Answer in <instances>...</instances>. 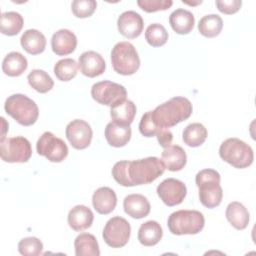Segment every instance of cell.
<instances>
[{
	"label": "cell",
	"mask_w": 256,
	"mask_h": 256,
	"mask_svg": "<svg viewBox=\"0 0 256 256\" xmlns=\"http://www.w3.org/2000/svg\"><path fill=\"white\" fill-rule=\"evenodd\" d=\"M136 111V105L133 103V101L125 99L124 101L111 107L110 116L113 122L123 126H130L135 118Z\"/></svg>",
	"instance_id": "obj_24"
},
{
	"label": "cell",
	"mask_w": 256,
	"mask_h": 256,
	"mask_svg": "<svg viewBox=\"0 0 256 256\" xmlns=\"http://www.w3.org/2000/svg\"><path fill=\"white\" fill-rule=\"evenodd\" d=\"M138 6L145 12L151 13L161 10H167L173 4L171 0H138Z\"/></svg>",
	"instance_id": "obj_37"
},
{
	"label": "cell",
	"mask_w": 256,
	"mask_h": 256,
	"mask_svg": "<svg viewBox=\"0 0 256 256\" xmlns=\"http://www.w3.org/2000/svg\"><path fill=\"white\" fill-rule=\"evenodd\" d=\"M118 31L128 39H134L143 31L144 22L141 15L135 11H125L120 14L117 20Z\"/></svg>",
	"instance_id": "obj_14"
},
{
	"label": "cell",
	"mask_w": 256,
	"mask_h": 256,
	"mask_svg": "<svg viewBox=\"0 0 256 256\" xmlns=\"http://www.w3.org/2000/svg\"><path fill=\"white\" fill-rule=\"evenodd\" d=\"M24 20L20 13L9 11L1 14L0 29L2 34L7 36L17 35L23 28Z\"/></svg>",
	"instance_id": "obj_29"
},
{
	"label": "cell",
	"mask_w": 256,
	"mask_h": 256,
	"mask_svg": "<svg viewBox=\"0 0 256 256\" xmlns=\"http://www.w3.org/2000/svg\"><path fill=\"white\" fill-rule=\"evenodd\" d=\"M161 160L166 169L176 172L182 170L186 165L187 155L181 146L171 144L164 148L161 154Z\"/></svg>",
	"instance_id": "obj_19"
},
{
	"label": "cell",
	"mask_w": 256,
	"mask_h": 256,
	"mask_svg": "<svg viewBox=\"0 0 256 256\" xmlns=\"http://www.w3.org/2000/svg\"><path fill=\"white\" fill-rule=\"evenodd\" d=\"M192 111V103L187 98L176 96L151 111V117L157 127L169 129L188 119Z\"/></svg>",
	"instance_id": "obj_2"
},
{
	"label": "cell",
	"mask_w": 256,
	"mask_h": 256,
	"mask_svg": "<svg viewBox=\"0 0 256 256\" xmlns=\"http://www.w3.org/2000/svg\"><path fill=\"white\" fill-rule=\"evenodd\" d=\"M156 137H157V140H158V143L161 147L163 148H166L168 147L169 145H171V142L173 140V134L172 132L169 130V129H166V128H161L157 134H156Z\"/></svg>",
	"instance_id": "obj_40"
},
{
	"label": "cell",
	"mask_w": 256,
	"mask_h": 256,
	"mask_svg": "<svg viewBox=\"0 0 256 256\" xmlns=\"http://www.w3.org/2000/svg\"><path fill=\"white\" fill-rule=\"evenodd\" d=\"M78 63L72 58H64L56 62L54 66V74L60 81H70L78 71Z\"/></svg>",
	"instance_id": "obj_33"
},
{
	"label": "cell",
	"mask_w": 256,
	"mask_h": 256,
	"mask_svg": "<svg viewBox=\"0 0 256 256\" xmlns=\"http://www.w3.org/2000/svg\"><path fill=\"white\" fill-rule=\"evenodd\" d=\"M157 194L165 205L172 207L183 202L187 194V188L182 181L167 178L157 186Z\"/></svg>",
	"instance_id": "obj_12"
},
{
	"label": "cell",
	"mask_w": 256,
	"mask_h": 256,
	"mask_svg": "<svg viewBox=\"0 0 256 256\" xmlns=\"http://www.w3.org/2000/svg\"><path fill=\"white\" fill-rule=\"evenodd\" d=\"M205 219L197 210H178L170 214L167 220L169 231L174 235H194L202 231Z\"/></svg>",
	"instance_id": "obj_5"
},
{
	"label": "cell",
	"mask_w": 256,
	"mask_h": 256,
	"mask_svg": "<svg viewBox=\"0 0 256 256\" xmlns=\"http://www.w3.org/2000/svg\"><path fill=\"white\" fill-rule=\"evenodd\" d=\"M241 0H217L216 6L218 10L224 14H234L241 8Z\"/></svg>",
	"instance_id": "obj_39"
},
{
	"label": "cell",
	"mask_w": 256,
	"mask_h": 256,
	"mask_svg": "<svg viewBox=\"0 0 256 256\" xmlns=\"http://www.w3.org/2000/svg\"><path fill=\"white\" fill-rule=\"evenodd\" d=\"M225 215L228 222L237 230H243L249 224V212L240 202L233 201L229 203Z\"/></svg>",
	"instance_id": "obj_25"
},
{
	"label": "cell",
	"mask_w": 256,
	"mask_h": 256,
	"mask_svg": "<svg viewBox=\"0 0 256 256\" xmlns=\"http://www.w3.org/2000/svg\"><path fill=\"white\" fill-rule=\"evenodd\" d=\"M145 39L147 43L152 47H160L167 42L168 32L163 25L159 23H153L146 28Z\"/></svg>",
	"instance_id": "obj_34"
},
{
	"label": "cell",
	"mask_w": 256,
	"mask_h": 256,
	"mask_svg": "<svg viewBox=\"0 0 256 256\" xmlns=\"http://www.w3.org/2000/svg\"><path fill=\"white\" fill-rule=\"evenodd\" d=\"M27 80L29 85L39 93H47L54 86V81L50 75L44 70L40 69L32 70L28 74Z\"/></svg>",
	"instance_id": "obj_32"
},
{
	"label": "cell",
	"mask_w": 256,
	"mask_h": 256,
	"mask_svg": "<svg viewBox=\"0 0 256 256\" xmlns=\"http://www.w3.org/2000/svg\"><path fill=\"white\" fill-rule=\"evenodd\" d=\"M130 234V223L120 216L110 218L106 222L102 232L105 243L112 248H121L125 246L129 241Z\"/></svg>",
	"instance_id": "obj_9"
},
{
	"label": "cell",
	"mask_w": 256,
	"mask_h": 256,
	"mask_svg": "<svg viewBox=\"0 0 256 256\" xmlns=\"http://www.w3.org/2000/svg\"><path fill=\"white\" fill-rule=\"evenodd\" d=\"M92 204L94 209L99 214L107 215L111 213L116 207V193L109 187H100L93 193Z\"/></svg>",
	"instance_id": "obj_17"
},
{
	"label": "cell",
	"mask_w": 256,
	"mask_h": 256,
	"mask_svg": "<svg viewBox=\"0 0 256 256\" xmlns=\"http://www.w3.org/2000/svg\"><path fill=\"white\" fill-rule=\"evenodd\" d=\"M66 137L71 146L75 149H86L92 140V128L82 119H75L69 122L66 126Z\"/></svg>",
	"instance_id": "obj_13"
},
{
	"label": "cell",
	"mask_w": 256,
	"mask_h": 256,
	"mask_svg": "<svg viewBox=\"0 0 256 256\" xmlns=\"http://www.w3.org/2000/svg\"><path fill=\"white\" fill-rule=\"evenodd\" d=\"M165 166L157 157H147L133 161L116 162L112 168L114 180L124 186L132 187L152 183L165 171Z\"/></svg>",
	"instance_id": "obj_1"
},
{
	"label": "cell",
	"mask_w": 256,
	"mask_h": 256,
	"mask_svg": "<svg viewBox=\"0 0 256 256\" xmlns=\"http://www.w3.org/2000/svg\"><path fill=\"white\" fill-rule=\"evenodd\" d=\"M111 63L115 72L121 75H132L140 67V58L133 44L127 41L118 42L111 51Z\"/></svg>",
	"instance_id": "obj_7"
},
{
	"label": "cell",
	"mask_w": 256,
	"mask_h": 256,
	"mask_svg": "<svg viewBox=\"0 0 256 256\" xmlns=\"http://www.w3.org/2000/svg\"><path fill=\"white\" fill-rule=\"evenodd\" d=\"M27 59L20 52L8 53L2 62L3 72L10 77H17L22 75L27 69Z\"/></svg>",
	"instance_id": "obj_27"
},
{
	"label": "cell",
	"mask_w": 256,
	"mask_h": 256,
	"mask_svg": "<svg viewBox=\"0 0 256 256\" xmlns=\"http://www.w3.org/2000/svg\"><path fill=\"white\" fill-rule=\"evenodd\" d=\"M20 43L27 53L38 55L45 50L46 38L39 30L28 29L22 34Z\"/></svg>",
	"instance_id": "obj_23"
},
{
	"label": "cell",
	"mask_w": 256,
	"mask_h": 256,
	"mask_svg": "<svg viewBox=\"0 0 256 256\" xmlns=\"http://www.w3.org/2000/svg\"><path fill=\"white\" fill-rule=\"evenodd\" d=\"M97 2L95 0H74L71 4L73 14L77 18L90 17L96 10Z\"/></svg>",
	"instance_id": "obj_36"
},
{
	"label": "cell",
	"mask_w": 256,
	"mask_h": 256,
	"mask_svg": "<svg viewBox=\"0 0 256 256\" xmlns=\"http://www.w3.org/2000/svg\"><path fill=\"white\" fill-rule=\"evenodd\" d=\"M207 138V129L201 123H191L185 127L182 133L184 143L190 147L202 145Z\"/></svg>",
	"instance_id": "obj_30"
},
{
	"label": "cell",
	"mask_w": 256,
	"mask_h": 256,
	"mask_svg": "<svg viewBox=\"0 0 256 256\" xmlns=\"http://www.w3.org/2000/svg\"><path fill=\"white\" fill-rule=\"evenodd\" d=\"M68 224L75 231H83L91 227L94 215L85 205H76L68 213Z\"/></svg>",
	"instance_id": "obj_20"
},
{
	"label": "cell",
	"mask_w": 256,
	"mask_h": 256,
	"mask_svg": "<svg viewBox=\"0 0 256 256\" xmlns=\"http://www.w3.org/2000/svg\"><path fill=\"white\" fill-rule=\"evenodd\" d=\"M223 28V20L217 14H209L203 16L198 23V31L207 38L216 37Z\"/></svg>",
	"instance_id": "obj_31"
},
{
	"label": "cell",
	"mask_w": 256,
	"mask_h": 256,
	"mask_svg": "<svg viewBox=\"0 0 256 256\" xmlns=\"http://www.w3.org/2000/svg\"><path fill=\"white\" fill-rule=\"evenodd\" d=\"M37 153L46 157L50 162H62L68 155V147L66 143L56 137L53 133L46 131L38 139L36 143Z\"/></svg>",
	"instance_id": "obj_11"
},
{
	"label": "cell",
	"mask_w": 256,
	"mask_h": 256,
	"mask_svg": "<svg viewBox=\"0 0 256 256\" xmlns=\"http://www.w3.org/2000/svg\"><path fill=\"white\" fill-rule=\"evenodd\" d=\"M104 134L110 146L119 148L125 146L130 141L132 131L130 126L119 125L112 121L106 125Z\"/></svg>",
	"instance_id": "obj_21"
},
{
	"label": "cell",
	"mask_w": 256,
	"mask_h": 256,
	"mask_svg": "<svg viewBox=\"0 0 256 256\" xmlns=\"http://www.w3.org/2000/svg\"><path fill=\"white\" fill-rule=\"evenodd\" d=\"M160 127H157L155 123L152 120L151 117V111L146 112L141 117L140 123H139V131L140 133L145 137H153L156 136L157 132L160 130Z\"/></svg>",
	"instance_id": "obj_38"
},
{
	"label": "cell",
	"mask_w": 256,
	"mask_h": 256,
	"mask_svg": "<svg viewBox=\"0 0 256 256\" xmlns=\"http://www.w3.org/2000/svg\"><path fill=\"white\" fill-rule=\"evenodd\" d=\"M77 46L76 35L68 29H60L56 31L51 38L52 51L58 56L71 54Z\"/></svg>",
	"instance_id": "obj_16"
},
{
	"label": "cell",
	"mask_w": 256,
	"mask_h": 256,
	"mask_svg": "<svg viewBox=\"0 0 256 256\" xmlns=\"http://www.w3.org/2000/svg\"><path fill=\"white\" fill-rule=\"evenodd\" d=\"M43 243L36 237H26L19 241L18 251L22 255L37 256L42 254Z\"/></svg>",
	"instance_id": "obj_35"
},
{
	"label": "cell",
	"mask_w": 256,
	"mask_h": 256,
	"mask_svg": "<svg viewBox=\"0 0 256 256\" xmlns=\"http://www.w3.org/2000/svg\"><path fill=\"white\" fill-rule=\"evenodd\" d=\"M76 256H99L100 250L97 239L90 233L79 234L74 241Z\"/></svg>",
	"instance_id": "obj_28"
},
{
	"label": "cell",
	"mask_w": 256,
	"mask_h": 256,
	"mask_svg": "<svg viewBox=\"0 0 256 256\" xmlns=\"http://www.w3.org/2000/svg\"><path fill=\"white\" fill-rule=\"evenodd\" d=\"M91 96L99 104L113 107L126 99L127 91L118 83L104 80L92 86Z\"/></svg>",
	"instance_id": "obj_10"
},
{
	"label": "cell",
	"mask_w": 256,
	"mask_h": 256,
	"mask_svg": "<svg viewBox=\"0 0 256 256\" xmlns=\"http://www.w3.org/2000/svg\"><path fill=\"white\" fill-rule=\"evenodd\" d=\"M195 182L199 188V199L203 206L215 208L220 205L223 190L220 186V174L214 169H203L196 174Z\"/></svg>",
	"instance_id": "obj_3"
},
{
	"label": "cell",
	"mask_w": 256,
	"mask_h": 256,
	"mask_svg": "<svg viewBox=\"0 0 256 256\" xmlns=\"http://www.w3.org/2000/svg\"><path fill=\"white\" fill-rule=\"evenodd\" d=\"M169 24L177 34H188L192 31L195 18L192 12L186 9H176L169 16Z\"/></svg>",
	"instance_id": "obj_22"
},
{
	"label": "cell",
	"mask_w": 256,
	"mask_h": 256,
	"mask_svg": "<svg viewBox=\"0 0 256 256\" xmlns=\"http://www.w3.org/2000/svg\"><path fill=\"white\" fill-rule=\"evenodd\" d=\"M32 155L29 140L22 136L5 138L0 141V157L8 163L27 162Z\"/></svg>",
	"instance_id": "obj_8"
},
{
	"label": "cell",
	"mask_w": 256,
	"mask_h": 256,
	"mask_svg": "<svg viewBox=\"0 0 256 256\" xmlns=\"http://www.w3.org/2000/svg\"><path fill=\"white\" fill-rule=\"evenodd\" d=\"M123 208L126 214L134 219H141L150 213V203L141 194H130L124 198Z\"/></svg>",
	"instance_id": "obj_18"
},
{
	"label": "cell",
	"mask_w": 256,
	"mask_h": 256,
	"mask_svg": "<svg viewBox=\"0 0 256 256\" xmlns=\"http://www.w3.org/2000/svg\"><path fill=\"white\" fill-rule=\"evenodd\" d=\"M219 155L225 162L235 168L243 169L250 166L254 160L252 148L238 138H228L219 148Z\"/></svg>",
	"instance_id": "obj_6"
},
{
	"label": "cell",
	"mask_w": 256,
	"mask_h": 256,
	"mask_svg": "<svg viewBox=\"0 0 256 256\" xmlns=\"http://www.w3.org/2000/svg\"><path fill=\"white\" fill-rule=\"evenodd\" d=\"M78 68L84 76L94 78L104 73L106 63L99 53L95 51H86L79 56Z\"/></svg>",
	"instance_id": "obj_15"
},
{
	"label": "cell",
	"mask_w": 256,
	"mask_h": 256,
	"mask_svg": "<svg viewBox=\"0 0 256 256\" xmlns=\"http://www.w3.org/2000/svg\"><path fill=\"white\" fill-rule=\"evenodd\" d=\"M163 236V230L157 221H147L141 224L138 230L139 242L147 247L156 245Z\"/></svg>",
	"instance_id": "obj_26"
},
{
	"label": "cell",
	"mask_w": 256,
	"mask_h": 256,
	"mask_svg": "<svg viewBox=\"0 0 256 256\" xmlns=\"http://www.w3.org/2000/svg\"><path fill=\"white\" fill-rule=\"evenodd\" d=\"M4 109L8 115L23 126L33 125L39 116L37 104L23 94H13L9 96L5 101Z\"/></svg>",
	"instance_id": "obj_4"
}]
</instances>
